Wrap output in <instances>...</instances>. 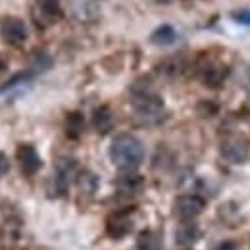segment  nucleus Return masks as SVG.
I'll return each mask as SVG.
<instances>
[{"mask_svg":"<svg viewBox=\"0 0 250 250\" xmlns=\"http://www.w3.org/2000/svg\"><path fill=\"white\" fill-rule=\"evenodd\" d=\"M129 102L135 114L145 124H160L166 114V104L154 91L150 77H139L129 89Z\"/></svg>","mask_w":250,"mask_h":250,"instance_id":"f257e3e1","label":"nucleus"},{"mask_svg":"<svg viewBox=\"0 0 250 250\" xmlns=\"http://www.w3.org/2000/svg\"><path fill=\"white\" fill-rule=\"evenodd\" d=\"M108 156L120 171H137L145 162V145L131 133H120L110 143Z\"/></svg>","mask_w":250,"mask_h":250,"instance_id":"f03ea898","label":"nucleus"},{"mask_svg":"<svg viewBox=\"0 0 250 250\" xmlns=\"http://www.w3.org/2000/svg\"><path fill=\"white\" fill-rule=\"evenodd\" d=\"M29 39V31H27V25L21 18L18 16H4L0 20V41L8 46H14V48H20L27 42Z\"/></svg>","mask_w":250,"mask_h":250,"instance_id":"7ed1b4c3","label":"nucleus"},{"mask_svg":"<svg viewBox=\"0 0 250 250\" xmlns=\"http://www.w3.org/2000/svg\"><path fill=\"white\" fill-rule=\"evenodd\" d=\"M33 23L39 29L52 27L63 18V10L60 0H35L31 8Z\"/></svg>","mask_w":250,"mask_h":250,"instance_id":"20e7f679","label":"nucleus"},{"mask_svg":"<svg viewBox=\"0 0 250 250\" xmlns=\"http://www.w3.org/2000/svg\"><path fill=\"white\" fill-rule=\"evenodd\" d=\"M79 171V164L73 156H62L58 158L56 166H54V177L52 183L56 188V194H65L69 183L75 181V175Z\"/></svg>","mask_w":250,"mask_h":250,"instance_id":"39448f33","label":"nucleus"},{"mask_svg":"<svg viewBox=\"0 0 250 250\" xmlns=\"http://www.w3.org/2000/svg\"><path fill=\"white\" fill-rule=\"evenodd\" d=\"M227 75H229V67L223 62H219V60L210 58V60L200 63V67H198V77H200L202 85L206 89H212V91L223 87Z\"/></svg>","mask_w":250,"mask_h":250,"instance_id":"423d86ee","label":"nucleus"},{"mask_svg":"<svg viewBox=\"0 0 250 250\" xmlns=\"http://www.w3.org/2000/svg\"><path fill=\"white\" fill-rule=\"evenodd\" d=\"M221 158L233 166L247 164L250 158V145L243 137H227L219 146Z\"/></svg>","mask_w":250,"mask_h":250,"instance_id":"0eeeda50","label":"nucleus"},{"mask_svg":"<svg viewBox=\"0 0 250 250\" xmlns=\"http://www.w3.org/2000/svg\"><path fill=\"white\" fill-rule=\"evenodd\" d=\"M133 227H135V219H133L131 210H118L110 214L106 219V233L114 241L125 239L133 231Z\"/></svg>","mask_w":250,"mask_h":250,"instance_id":"6e6552de","label":"nucleus"},{"mask_svg":"<svg viewBox=\"0 0 250 250\" xmlns=\"http://www.w3.org/2000/svg\"><path fill=\"white\" fill-rule=\"evenodd\" d=\"M16 158H18L20 169L25 175H35L42 167V158L39 154V150L33 145H29V143H23V145H20L16 148Z\"/></svg>","mask_w":250,"mask_h":250,"instance_id":"1a4fd4ad","label":"nucleus"},{"mask_svg":"<svg viewBox=\"0 0 250 250\" xmlns=\"http://www.w3.org/2000/svg\"><path fill=\"white\" fill-rule=\"evenodd\" d=\"M114 185L118 194H122L125 198H133L145 187V177L137 171H120L118 177L114 179Z\"/></svg>","mask_w":250,"mask_h":250,"instance_id":"9d476101","label":"nucleus"},{"mask_svg":"<svg viewBox=\"0 0 250 250\" xmlns=\"http://www.w3.org/2000/svg\"><path fill=\"white\" fill-rule=\"evenodd\" d=\"M206 208V202L198 194H181L175 198V214L181 219L198 218Z\"/></svg>","mask_w":250,"mask_h":250,"instance_id":"9b49d317","label":"nucleus"},{"mask_svg":"<svg viewBox=\"0 0 250 250\" xmlns=\"http://www.w3.org/2000/svg\"><path fill=\"white\" fill-rule=\"evenodd\" d=\"M114 124H116V118H114V112H112V108L108 104H102V106L93 110L91 125H93V129L100 137L108 135L114 129Z\"/></svg>","mask_w":250,"mask_h":250,"instance_id":"f8f14e48","label":"nucleus"},{"mask_svg":"<svg viewBox=\"0 0 250 250\" xmlns=\"http://www.w3.org/2000/svg\"><path fill=\"white\" fill-rule=\"evenodd\" d=\"M85 129H87V120H85L83 112H79V110L67 112L65 122H63V131H65V137L67 139H71V141L81 139V135L85 133Z\"/></svg>","mask_w":250,"mask_h":250,"instance_id":"ddd939ff","label":"nucleus"},{"mask_svg":"<svg viewBox=\"0 0 250 250\" xmlns=\"http://www.w3.org/2000/svg\"><path fill=\"white\" fill-rule=\"evenodd\" d=\"M200 239V227L194 223V219H183L177 225L175 231V241L181 247H190Z\"/></svg>","mask_w":250,"mask_h":250,"instance_id":"4468645a","label":"nucleus"},{"mask_svg":"<svg viewBox=\"0 0 250 250\" xmlns=\"http://www.w3.org/2000/svg\"><path fill=\"white\" fill-rule=\"evenodd\" d=\"M148 42H150V44H154V46H160V48L171 46V44H175V42H177V31H175L171 25L164 23V25H160V27H156L154 31L150 33Z\"/></svg>","mask_w":250,"mask_h":250,"instance_id":"2eb2a0df","label":"nucleus"},{"mask_svg":"<svg viewBox=\"0 0 250 250\" xmlns=\"http://www.w3.org/2000/svg\"><path fill=\"white\" fill-rule=\"evenodd\" d=\"M98 177L96 173L91 171V169H79L77 175H75V187L79 188V192L83 196H93L98 188Z\"/></svg>","mask_w":250,"mask_h":250,"instance_id":"dca6fc26","label":"nucleus"},{"mask_svg":"<svg viewBox=\"0 0 250 250\" xmlns=\"http://www.w3.org/2000/svg\"><path fill=\"white\" fill-rule=\"evenodd\" d=\"M137 250H162L160 235L152 229H143L137 235Z\"/></svg>","mask_w":250,"mask_h":250,"instance_id":"f3484780","label":"nucleus"},{"mask_svg":"<svg viewBox=\"0 0 250 250\" xmlns=\"http://www.w3.org/2000/svg\"><path fill=\"white\" fill-rule=\"evenodd\" d=\"M52 56L48 54V52H44V50H37V52H33L31 54V60H29V69H31L35 75H39V73H44V71H48L50 67H52Z\"/></svg>","mask_w":250,"mask_h":250,"instance_id":"a211bd4d","label":"nucleus"},{"mask_svg":"<svg viewBox=\"0 0 250 250\" xmlns=\"http://www.w3.org/2000/svg\"><path fill=\"white\" fill-rule=\"evenodd\" d=\"M181 69H183V62L179 58H166L156 65V71L166 79H173L181 75Z\"/></svg>","mask_w":250,"mask_h":250,"instance_id":"6ab92c4d","label":"nucleus"},{"mask_svg":"<svg viewBox=\"0 0 250 250\" xmlns=\"http://www.w3.org/2000/svg\"><path fill=\"white\" fill-rule=\"evenodd\" d=\"M196 112L202 118H214L219 112V106L216 102H212V100H202V102L196 104Z\"/></svg>","mask_w":250,"mask_h":250,"instance_id":"aec40b11","label":"nucleus"},{"mask_svg":"<svg viewBox=\"0 0 250 250\" xmlns=\"http://www.w3.org/2000/svg\"><path fill=\"white\" fill-rule=\"evenodd\" d=\"M231 18L239 23H245V25H250V10H237L231 14Z\"/></svg>","mask_w":250,"mask_h":250,"instance_id":"412c9836","label":"nucleus"},{"mask_svg":"<svg viewBox=\"0 0 250 250\" xmlns=\"http://www.w3.org/2000/svg\"><path fill=\"white\" fill-rule=\"evenodd\" d=\"M10 171V160L4 152H0V179Z\"/></svg>","mask_w":250,"mask_h":250,"instance_id":"4be33fe9","label":"nucleus"},{"mask_svg":"<svg viewBox=\"0 0 250 250\" xmlns=\"http://www.w3.org/2000/svg\"><path fill=\"white\" fill-rule=\"evenodd\" d=\"M214 250H237V245H235L233 241H223V243L216 245V249Z\"/></svg>","mask_w":250,"mask_h":250,"instance_id":"5701e85b","label":"nucleus"},{"mask_svg":"<svg viewBox=\"0 0 250 250\" xmlns=\"http://www.w3.org/2000/svg\"><path fill=\"white\" fill-rule=\"evenodd\" d=\"M152 2H156V4H160V6H167L171 0H152Z\"/></svg>","mask_w":250,"mask_h":250,"instance_id":"b1692460","label":"nucleus"},{"mask_svg":"<svg viewBox=\"0 0 250 250\" xmlns=\"http://www.w3.org/2000/svg\"><path fill=\"white\" fill-rule=\"evenodd\" d=\"M4 69V60H2V56H0V71Z\"/></svg>","mask_w":250,"mask_h":250,"instance_id":"393cba45","label":"nucleus"}]
</instances>
